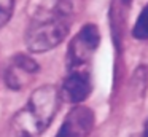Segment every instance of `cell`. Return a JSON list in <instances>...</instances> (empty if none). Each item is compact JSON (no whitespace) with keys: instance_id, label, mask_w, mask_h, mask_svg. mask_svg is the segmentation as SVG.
<instances>
[{"instance_id":"5b68a950","label":"cell","mask_w":148,"mask_h":137,"mask_svg":"<svg viewBox=\"0 0 148 137\" xmlns=\"http://www.w3.org/2000/svg\"><path fill=\"white\" fill-rule=\"evenodd\" d=\"M96 115L86 105H75L62 121L56 137H89L94 129Z\"/></svg>"},{"instance_id":"ba28073f","label":"cell","mask_w":148,"mask_h":137,"mask_svg":"<svg viewBox=\"0 0 148 137\" xmlns=\"http://www.w3.org/2000/svg\"><path fill=\"white\" fill-rule=\"evenodd\" d=\"M14 11V0H0V29H3Z\"/></svg>"},{"instance_id":"8992f818","label":"cell","mask_w":148,"mask_h":137,"mask_svg":"<svg viewBox=\"0 0 148 137\" xmlns=\"http://www.w3.org/2000/svg\"><path fill=\"white\" fill-rule=\"evenodd\" d=\"M91 91H92V80L89 72L86 69H78L70 70V73L64 78L59 96L69 104L80 105L89 97Z\"/></svg>"},{"instance_id":"52a82bcc","label":"cell","mask_w":148,"mask_h":137,"mask_svg":"<svg viewBox=\"0 0 148 137\" xmlns=\"http://www.w3.org/2000/svg\"><path fill=\"white\" fill-rule=\"evenodd\" d=\"M132 37L135 40H148V3L135 19V24L132 27Z\"/></svg>"},{"instance_id":"277c9868","label":"cell","mask_w":148,"mask_h":137,"mask_svg":"<svg viewBox=\"0 0 148 137\" xmlns=\"http://www.w3.org/2000/svg\"><path fill=\"white\" fill-rule=\"evenodd\" d=\"M38 70H40V65L37 61H34L27 54L19 53L11 57L7 69H5L3 72L5 85L11 91H21V89L27 88L34 81Z\"/></svg>"},{"instance_id":"9c48e42d","label":"cell","mask_w":148,"mask_h":137,"mask_svg":"<svg viewBox=\"0 0 148 137\" xmlns=\"http://www.w3.org/2000/svg\"><path fill=\"white\" fill-rule=\"evenodd\" d=\"M143 137H148V121L145 123V127H143Z\"/></svg>"},{"instance_id":"7a4b0ae2","label":"cell","mask_w":148,"mask_h":137,"mask_svg":"<svg viewBox=\"0 0 148 137\" xmlns=\"http://www.w3.org/2000/svg\"><path fill=\"white\" fill-rule=\"evenodd\" d=\"M61 96L53 85L34 89L29 101L13 115L10 121L11 137H40L54 120L59 110Z\"/></svg>"},{"instance_id":"6da1fadb","label":"cell","mask_w":148,"mask_h":137,"mask_svg":"<svg viewBox=\"0 0 148 137\" xmlns=\"http://www.w3.org/2000/svg\"><path fill=\"white\" fill-rule=\"evenodd\" d=\"M77 0H42L27 24L24 41L30 53H46L67 38Z\"/></svg>"},{"instance_id":"3957f363","label":"cell","mask_w":148,"mask_h":137,"mask_svg":"<svg viewBox=\"0 0 148 137\" xmlns=\"http://www.w3.org/2000/svg\"><path fill=\"white\" fill-rule=\"evenodd\" d=\"M100 43V32L96 24H84L78 34L70 40L65 53V62L69 70L84 69L92 61Z\"/></svg>"}]
</instances>
